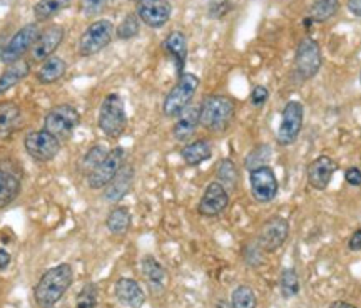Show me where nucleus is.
Here are the masks:
<instances>
[{"label":"nucleus","mask_w":361,"mask_h":308,"mask_svg":"<svg viewBox=\"0 0 361 308\" xmlns=\"http://www.w3.org/2000/svg\"><path fill=\"white\" fill-rule=\"evenodd\" d=\"M74 280V271L69 263H62L47 270L40 276V280L34 288L35 303L40 308H52L66 295Z\"/></svg>","instance_id":"nucleus-1"},{"label":"nucleus","mask_w":361,"mask_h":308,"mask_svg":"<svg viewBox=\"0 0 361 308\" xmlns=\"http://www.w3.org/2000/svg\"><path fill=\"white\" fill-rule=\"evenodd\" d=\"M236 104L231 97L209 96L202 101L200 107L201 126L211 133H223L231 124Z\"/></svg>","instance_id":"nucleus-2"},{"label":"nucleus","mask_w":361,"mask_h":308,"mask_svg":"<svg viewBox=\"0 0 361 308\" xmlns=\"http://www.w3.org/2000/svg\"><path fill=\"white\" fill-rule=\"evenodd\" d=\"M99 129L102 131L107 138L117 139L121 138L128 124V117H126L124 101L119 94L112 93L104 97L99 109Z\"/></svg>","instance_id":"nucleus-3"},{"label":"nucleus","mask_w":361,"mask_h":308,"mask_svg":"<svg viewBox=\"0 0 361 308\" xmlns=\"http://www.w3.org/2000/svg\"><path fill=\"white\" fill-rule=\"evenodd\" d=\"M197 88H200V77L191 74V72H183L178 83L166 96L164 104H162L164 116L178 117L184 109H188Z\"/></svg>","instance_id":"nucleus-4"},{"label":"nucleus","mask_w":361,"mask_h":308,"mask_svg":"<svg viewBox=\"0 0 361 308\" xmlns=\"http://www.w3.org/2000/svg\"><path fill=\"white\" fill-rule=\"evenodd\" d=\"M80 122V114L71 104H59L45 114L44 129L56 136L59 141L69 139Z\"/></svg>","instance_id":"nucleus-5"},{"label":"nucleus","mask_w":361,"mask_h":308,"mask_svg":"<svg viewBox=\"0 0 361 308\" xmlns=\"http://www.w3.org/2000/svg\"><path fill=\"white\" fill-rule=\"evenodd\" d=\"M114 35V25L111 20H96L92 22L79 39V54L82 57L96 56L111 44Z\"/></svg>","instance_id":"nucleus-6"},{"label":"nucleus","mask_w":361,"mask_h":308,"mask_svg":"<svg viewBox=\"0 0 361 308\" xmlns=\"http://www.w3.org/2000/svg\"><path fill=\"white\" fill-rule=\"evenodd\" d=\"M126 151L124 148L117 146L107 153V156L94 167L87 174V184L90 189H102L114 179V176L119 173L121 167L124 166Z\"/></svg>","instance_id":"nucleus-7"},{"label":"nucleus","mask_w":361,"mask_h":308,"mask_svg":"<svg viewBox=\"0 0 361 308\" xmlns=\"http://www.w3.org/2000/svg\"><path fill=\"white\" fill-rule=\"evenodd\" d=\"M24 146L27 154L40 162L52 161L61 151V141L45 129L32 131V133L27 134Z\"/></svg>","instance_id":"nucleus-8"},{"label":"nucleus","mask_w":361,"mask_h":308,"mask_svg":"<svg viewBox=\"0 0 361 308\" xmlns=\"http://www.w3.org/2000/svg\"><path fill=\"white\" fill-rule=\"evenodd\" d=\"M303 117L305 109L303 104L298 101H290L284 106L283 116H281V124L278 128L276 139L281 146H291L296 143L298 136L303 128Z\"/></svg>","instance_id":"nucleus-9"},{"label":"nucleus","mask_w":361,"mask_h":308,"mask_svg":"<svg viewBox=\"0 0 361 308\" xmlns=\"http://www.w3.org/2000/svg\"><path fill=\"white\" fill-rule=\"evenodd\" d=\"M22 188V170L13 160L0 161V210L19 196Z\"/></svg>","instance_id":"nucleus-10"},{"label":"nucleus","mask_w":361,"mask_h":308,"mask_svg":"<svg viewBox=\"0 0 361 308\" xmlns=\"http://www.w3.org/2000/svg\"><path fill=\"white\" fill-rule=\"evenodd\" d=\"M296 72L301 79H311L322 67V49L314 39L306 37L300 42L295 56Z\"/></svg>","instance_id":"nucleus-11"},{"label":"nucleus","mask_w":361,"mask_h":308,"mask_svg":"<svg viewBox=\"0 0 361 308\" xmlns=\"http://www.w3.org/2000/svg\"><path fill=\"white\" fill-rule=\"evenodd\" d=\"M39 34L40 32L37 24H27L22 27V29L17 30L16 35L6 44L0 61L6 62V64H13V62L19 61V59L35 44Z\"/></svg>","instance_id":"nucleus-12"},{"label":"nucleus","mask_w":361,"mask_h":308,"mask_svg":"<svg viewBox=\"0 0 361 308\" xmlns=\"http://www.w3.org/2000/svg\"><path fill=\"white\" fill-rule=\"evenodd\" d=\"M250 184L252 198L259 203H269L278 194V179L271 167L261 166L250 171Z\"/></svg>","instance_id":"nucleus-13"},{"label":"nucleus","mask_w":361,"mask_h":308,"mask_svg":"<svg viewBox=\"0 0 361 308\" xmlns=\"http://www.w3.org/2000/svg\"><path fill=\"white\" fill-rule=\"evenodd\" d=\"M290 235V225L281 216L269 218L259 231V248L264 251H276L281 244L288 239Z\"/></svg>","instance_id":"nucleus-14"},{"label":"nucleus","mask_w":361,"mask_h":308,"mask_svg":"<svg viewBox=\"0 0 361 308\" xmlns=\"http://www.w3.org/2000/svg\"><path fill=\"white\" fill-rule=\"evenodd\" d=\"M171 4L168 0H137V17L144 24L159 29L171 19Z\"/></svg>","instance_id":"nucleus-15"},{"label":"nucleus","mask_w":361,"mask_h":308,"mask_svg":"<svg viewBox=\"0 0 361 308\" xmlns=\"http://www.w3.org/2000/svg\"><path fill=\"white\" fill-rule=\"evenodd\" d=\"M229 205V194L223 184L218 181H213L211 184H207L204 194H202L200 205H197V211L200 215L207 216V218H213L223 213Z\"/></svg>","instance_id":"nucleus-16"},{"label":"nucleus","mask_w":361,"mask_h":308,"mask_svg":"<svg viewBox=\"0 0 361 308\" xmlns=\"http://www.w3.org/2000/svg\"><path fill=\"white\" fill-rule=\"evenodd\" d=\"M66 37V29L62 25H51L39 34L37 40L32 45V59L37 62H44L57 51L59 45Z\"/></svg>","instance_id":"nucleus-17"},{"label":"nucleus","mask_w":361,"mask_h":308,"mask_svg":"<svg viewBox=\"0 0 361 308\" xmlns=\"http://www.w3.org/2000/svg\"><path fill=\"white\" fill-rule=\"evenodd\" d=\"M336 171V162L329 156H319L308 166V183L311 188L323 191L331 183L333 174Z\"/></svg>","instance_id":"nucleus-18"},{"label":"nucleus","mask_w":361,"mask_h":308,"mask_svg":"<svg viewBox=\"0 0 361 308\" xmlns=\"http://www.w3.org/2000/svg\"><path fill=\"white\" fill-rule=\"evenodd\" d=\"M114 292H116L117 300L128 308H142L144 302H146V295H144L141 285L133 278L117 280Z\"/></svg>","instance_id":"nucleus-19"},{"label":"nucleus","mask_w":361,"mask_h":308,"mask_svg":"<svg viewBox=\"0 0 361 308\" xmlns=\"http://www.w3.org/2000/svg\"><path fill=\"white\" fill-rule=\"evenodd\" d=\"M133 183H134L133 166H123L119 173L114 176V179H112L106 186L104 198H106V201L109 203H117L119 199H123L126 194L130 191Z\"/></svg>","instance_id":"nucleus-20"},{"label":"nucleus","mask_w":361,"mask_h":308,"mask_svg":"<svg viewBox=\"0 0 361 308\" xmlns=\"http://www.w3.org/2000/svg\"><path fill=\"white\" fill-rule=\"evenodd\" d=\"M200 107L191 106L188 109H184L180 114L178 116V121H176L173 134L178 141L184 143L189 141L192 138L194 133H196L197 126H200Z\"/></svg>","instance_id":"nucleus-21"},{"label":"nucleus","mask_w":361,"mask_h":308,"mask_svg":"<svg viewBox=\"0 0 361 308\" xmlns=\"http://www.w3.org/2000/svg\"><path fill=\"white\" fill-rule=\"evenodd\" d=\"M22 119L20 107L16 102H0V141H6L16 133Z\"/></svg>","instance_id":"nucleus-22"},{"label":"nucleus","mask_w":361,"mask_h":308,"mask_svg":"<svg viewBox=\"0 0 361 308\" xmlns=\"http://www.w3.org/2000/svg\"><path fill=\"white\" fill-rule=\"evenodd\" d=\"M142 275L154 295H161L166 287V270L154 256L142 258Z\"/></svg>","instance_id":"nucleus-23"},{"label":"nucleus","mask_w":361,"mask_h":308,"mask_svg":"<svg viewBox=\"0 0 361 308\" xmlns=\"http://www.w3.org/2000/svg\"><path fill=\"white\" fill-rule=\"evenodd\" d=\"M164 49H166V52H168L169 56L174 59L176 69H178L179 76H180L184 72V64H186V59H188L186 35H184L183 32H179V30L171 32L164 40Z\"/></svg>","instance_id":"nucleus-24"},{"label":"nucleus","mask_w":361,"mask_h":308,"mask_svg":"<svg viewBox=\"0 0 361 308\" xmlns=\"http://www.w3.org/2000/svg\"><path fill=\"white\" fill-rule=\"evenodd\" d=\"M66 72H67V64L64 59L51 56L42 62V66L39 67L35 77H37L40 84H54L57 83L59 79H62V77L66 76Z\"/></svg>","instance_id":"nucleus-25"},{"label":"nucleus","mask_w":361,"mask_h":308,"mask_svg":"<svg viewBox=\"0 0 361 308\" xmlns=\"http://www.w3.org/2000/svg\"><path fill=\"white\" fill-rule=\"evenodd\" d=\"M30 72V64L27 61H17L13 64H8L6 71L0 74V96L17 85L20 81H24Z\"/></svg>","instance_id":"nucleus-26"},{"label":"nucleus","mask_w":361,"mask_h":308,"mask_svg":"<svg viewBox=\"0 0 361 308\" xmlns=\"http://www.w3.org/2000/svg\"><path fill=\"white\" fill-rule=\"evenodd\" d=\"M211 154H213V148H211V144L206 139H197V141L189 143L180 151V156H183L188 166L202 165V162L209 160Z\"/></svg>","instance_id":"nucleus-27"},{"label":"nucleus","mask_w":361,"mask_h":308,"mask_svg":"<svg viewBox=\"0 0 361 308\" xmlns=\"http://www.w3.org/2000/svg\"><path fill=\"white\" fill-rule=\"evenodd\" d=\"M130 221H133V216H130V211L128 208L117 206L109 213V216H107L106 226L112 235L123 237V235H126L129 231Z\"/></svg>","instance_id":"nucleus-28"},{"label":"nucleus","mask_w":361,"mask_h":308,"mask_svg":"<svg viewBox=\"0 0 361 308\" xmlns=\"http://www.w3.org/2000/svg\"><path fill=\"white\" fill-rule=\"evenodd\" d=\"M69 7H71V0H39V2L34 6V17L35 20L44 22Z\"/></svg>","instance_id":"nucleus-29"},{"label":"nucleus","mask_w":361,"mask_h":308,"mask_svg":"<svg viewBox=\"0 0 361 308\" xmlns=\"http://www.w3.org/2000/svg\"><path fill=\"white\" fill-rule=\"evenodd\" d=\"M338 8H340V0H316L310 11L311 20L326 22L335 16Z\"/></svg>","instance_id":"nucleus-30"},{"label":"nucleus","mask_w":361,"mask_h":308,"mask_svg":"<svg viewBox=\"0 0 361 308\" xmlns=\"http://www.w3.org/2000/svg\"><path fill=\"white\" fill-rule=\"evenodd\" d=\"M218 183L223 184L226 189H234L238 186V179H239V173L238 167L231 160H223L218 166Z\"/></svg>","instance_id":"nucleus-31"},{"label":"nucleus","mask_w":361,"mask_h":308,"mask_svg":"<svg viewBox=\"0 0 361 308\" xmlns=\"http://www.w3.org/2000/svg\"><path fill=\"white\" fill-rule=\"evenodd\" d=\"M279 288H281V295L284 298H293L300 293V278H298V273L295 270L288 268L281 271Z\"/></svg>","instance_id":"nucleus-32"},{"label":"nucleus","mask_w":361,"mask_h":308,"mask_svg":"<svg viewBox=\"0 0 361 308\" xmlns=\"http://www.w3.org/2000/svg\"><path fill=\"white\" fill-rule=\"evenodd\" d=\"M256 293L252 292V288L246 287V285H239L238 288H234L231 295V307L233 308H256Z\"/></svg>","instance_id":"nucleus-33"},{"label":"nucleus","mask_w":361,"mask_h":308,"mask_svg":"<svg viewBox=\"0 0 361 308\" xmlns=\"http://www.w3.org/2000/svg\"><path fill=\"white\" fill-rule=\"evenodd\" d=\"M269 160H271V148L268 144H261V146H256L250 154H247L245 166L250 171H252L256 170V167L266 166L269 162Z\"/></svg>","instance_id":"nucleus-34"},{"label":"nucleus","mask_w":361,"mask_h":308,"mask_svg":"<svg viewBox=\"0 0 361 308\" xmlns=\"http://www.w3.org/2000/svg\"><path fill=\"white\" fill-rule=\"evenodd\" d=\"M137 34H139V17L135 16V13H128V16L124 17V20L121 22L119 27L116 29L117 39L128 40V39L135 37Z\"/></svg>","instance_id":"nucleus-35"},{"label":"nucleus","mask_w":361,"mask_h":308,"mask_svg":"<svg viewBox=\"0 0 361 308\" xmlns=\"http://www.w3.org/2000/svg\"><path fill=\"white\" fill-rule=\"evenodd\" d=\"M75 308H97V287L94 283L84 285L75 297Z\"/></svg>","instance_id":"nucleus-36"},{"label":"nucleus","mask_w":361,"mask_h":308,"mask_svg":"<svg viewBox=\"0 0 361 308\" xmlns=\"http://www.w3.org/2000/svg\"><path fill=\"white\" fill-rule=\"evenodd\" d=\"M107 148L102 146V144H96V146H92L89 149L87 153H85L84 160H82V170L85 171V173H90V171L96 167L99 162H101L104 158L107 156Z\"/></svg>","instance_id":"nucleus-37"},{"label":"nucleus","mask_w":361,"mask_h":308,"mask_svg":"<svg viewBox=\"0 0 361 308\" xmlns=\"http://www.w3.org/2000/svg\"><path fill=\"white\" fill-rule=\"evenodd\" d=\"M107 7V0H80V12L85 17H96Z\"/></svg>","instance_id":"nucleus-38"},{"label":"nucleus","mask_w":361,"mask_h":308,"mask_svg":"<svg viewBox=\"0 0 361 308\" xmlns=\"http://www.w3.org/2000/svg\"><path fill=\"white\" fill-rule=\"evenodd\" d=\"M268 97H269V90L264 88V85H256L255 89H252V93H251V104L255 107H261V106H264L266 104V101H268Z\"/></svg>","instance_id":"nucleus-39"},{"label":"nucleus","mask_w":361,"mask_h":308,"mask_svg":"<svg viewBox=\"0 0 361 308\" xmlns=\"http://www.w3.org/2000/svg\"><path fill=\"white\" fill-rule=\"evenodd\" d=\"M346 181H348V184L351 186H361V170L360 167H350L348 171H346L345 174Z\"/></svg>","instance_id":"nucleus-40"},{"label":"nucleus","mask_w":361,"mask_h":308,"mask_svg":"<svg viewBox=\"0 0 361 308\" xmlns=\"http://www.w3.org/2000/svg\"><path fill=\"white\" fill-rule=\"evenodd\" d=\"M348 248L351 251H360L361 250V228L356 230L353 235H351L350 242H348Z\"/></svg>","instance_id":"nucleus-41"},{"label":"nucleus","mask_w":361,"mask_h":308,"mask_svg":"<svg viewBox=\"0 0 361 308\" xmlns=\"http://www.w3.org/2000/svg\"><path fill=\"white\" fill-rule=\"evenodd\" d=\"M348 11L356 17H361V0H348Z\"/></svg>","instance_id":"nucleus-42"},{"label":"nucleus","mask_w":361,"mask_h":308,"mask_svg":"<svg viewBox=\"0 0 361 308\" xmlns=\"http://www.w3.org/2000/svg\"><path fill=\"white\" fill-rule=\"evenodd\" d=\"M8 265H11V255L4 248H0V270H6Z\"/></svg>","instance_id":"nucleus-43"},{"label":"nucleus","mask_w":361,"mask_h":308,"mask_svg":"<svg viewBox=\"0 0 361 308\" xmlns=\"http://www.w3.org/2000/svg\"><path fill=\"white\" fill-rule=\"evenodd\" d=\"M329 308H356L355 305H351L348 302H335L329 305Z\"/></svg>","instance_id":"nucleus-44"},{"label":"nucleus","mask_w":361,"mask_h":308,"mask_svg":"<svg viewBox=\"0 0 361 308\" xmlns=\"http://www.w3.org/2000/svg\"><path fill=\"white\" fill-rule=\"evenodd\" d=\"M4 47H6V45L2 44V37H0V59H2V52H4Z\"/></svg>","instance_id":"nucleus-45"},{"label":"nucleus","mask_w":361,"mask_h":308,"mask_svg":"<svg viewBox=\"0 0 361 308\" xmlns=\"http://www.w3.org/2000/svg\"><path fill=\"white\" fill-rule=\"evenodd\" d=\"M8 0H0V6H4V4H7Z\"/></svg>","instance_id":"nucleus-46"},{"label":"nucleus","mask_w":361,"mask_h":308,"mask_svg":"<svg viewBox=\"0 0 361 308\" xmlns=\"http://www.w3.org/2000/svg\"><path fill=\"white\" fill-rule=\"evenodd\" d=\"M360 81H361V76H360Z\"/></svg>","instance_id":"nucleus-47"}]
</instances>
